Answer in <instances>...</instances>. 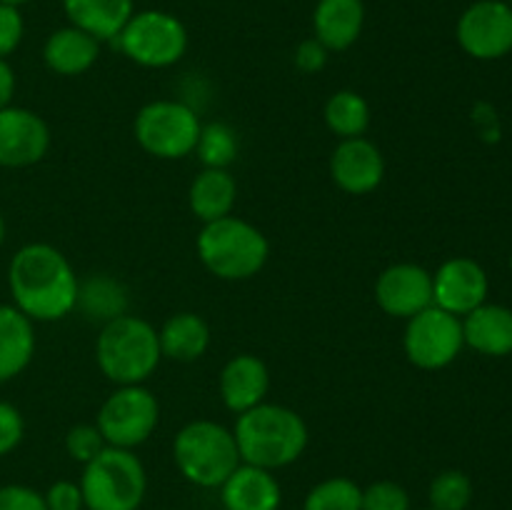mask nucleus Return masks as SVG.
Listing matches in <instances>:
<instances>
[{
	"label": "nucleus",
	"mask_w": 512,
	"mask_h": 510,
	"mask_svg": "<svg viewBox=\"0 0 512 510\" xmlns=\"http://www.w3.org/2000/svg\"><path fill=\"white\" fill-rule=\"evenodd\" d=\"M15 95V70L10 68L8 60L0 58V110L13 103Z\"/></svg>",
	"instance_id": "e433bc0d"
},
{
	"label": "nucleus",
	"mask_w": 512,
	"mask_h": 510,
	"mask_svg": "<svg viewBox=\"0 0 512 510\" xmlns=\"http://www.w3.org/2000/svg\"><path fill=\"white\" fill-rule=\"evenodd\" d=\"M25 35V20L20 8L0 3V58H8L18 50Z\"/></svg>",
	"instance_id": "2f4dec72"
},
{
	"label": "nucleus",
	"mask_w": 512,
	"mask_h": 510,
	"mask_svg": "<svg viewBox=\"0 0 512 510\" xmlns=\"http://www.w3.org/2000/svg\"><path fill=\"white\" fill-rule=\"evenodd\" d=\"M323 118L330 133L338 135L340 140L363 138L365 130L370 128V105L355 90H338L325 103Z\"/></svg>",
	"instance_id": "393cba45"
},
{
	"label": "nucleus",
	"mask_w": 512,
	"mask_h": 510,
	"mask_svg": "<svg viewBox=\"0 0 512 510\" xmlns=\"http://www.w3.org/2000/svg\"><path fill=\"white\" fill-rule=\"evenodd\" d=\"M200 163L205 168H228L238 158V138L235 130L225 123H208L200 128L198 145H195Z\"/></svg>",
	"instance_id": "cd10ccee"
},
{
	"label": "nucleus",
	"mask_w": 512,
	"mask_h": 510,
	"mask_svg": "<svg viewBox=\"0 0 512 510\" xmlns=\"http://www.w3.org/2000/svg\"><path fill=\"white\" fill-rule=\"evenodd\" d=\"M463 338L478 353L503 358L512 353V310L505 305L483 303L463 318Z\"/></svg>",
	"instance_id": "aec40b11"
},
{
	"label": "nucleus",
	"mask_w": 512,
	"mask_h": 510,
	"mask_svg": "<svg viewBox=\"0 0 512 510\" xmlns=\"http://www.w3.org/2000/svg\"><path fill=\"white\" fill-rule=\"evenodd\" d=\"M25 435V420L13 403L0 400V458L13 453Z\"/></svg>",
	"instance_id": "72a5a7b5"
},
{
	"label": "nucleus",
	"mask_w": 512,
	"mask_h": 510,
	"mask_svg": "<svg viewBox=\"0 0 512 510\" xmlns=\"http://www.w3.org/2000/svg\"><path fill=\"white\" fill-rule=\"evenodd\" d=\"M195 248L200 263L220 280L255 278L270 255V243L263 230L235 215L203 223Z\"/></svg>",
	"instance_id": "20e7f679"
},
{
	"label": "nucleus",
	"mask_w": 512,
	"mask_h": 510,
	"mask_svg": "<svg viewBox=\"0 0 512 510\" xmlns=\"http://www.w3.org/2000/svg\"><path fill=\"white\" fill-rule=\"evenodd\" d=\"M235 200H238V183L228 168H203L190 183V210L203 223L233 215Z\"/></svg>",
	"instance_id": "5701e85b"
},
{
	"label": "nucleus",
	"mask_w": 512,
	"mask_h": 510,
	"mask_svg": "<svg viewBox=\"0 0 512 510\" xmlns=\"http://www.w3.org/2000/svg\"><path fill=\"white\" fill-rule=\"evenodd\" d=\"M113 43L125 58L143 68H170L188 50V30L173 13L135 10Z\"/></svg>",
	"instance_id": "0eeeda50"
},
{
	"label": "nucleus",
	"mask_w": 512,
	"mask_h": 510,
	"mask_svg": "<svg viewBox=\"0 0 512 510\" xmlns=\"http://www.w3.org/2000/svg\"><path fill=\"white\" fill-rule=\"evenodd\" d=\"M0 3H5V5H15V8H20V5L30 3V0H0Z\"/></svg>",
	"instance_id": "4c0bfd02"
},
{
	"label": "nucleus",
	"mask_w": 512,
	"mask_h": 510,
	"mask_svg": "<svg viewBox=\"0 0 512 510\" xmlns=\"http://www.w3.org/2000/svg\"><path fill=\"white\" fill-rule=\"evenodd\" d=\"M163 360L158 330L138 315L108 320L95 340V363L115 385H143Z\"/></svg>",
	"instance_id": "7ed1b4c3"
},
{
	"label": "nucleus",
	"mask_w": 512,
	"mask_h": 510,
	"mask_svg": "<svg viewBox=\"0 0 512 510\" xmlns=\"http://www.w3.org/2000/svg\"><path fill=\"white\" fill-rule=\"evenodd\" d=\"M270 390V370L258 355L240 353L220 370V398L235 415L265 403Z\"/></svg>",
	"instance_id": "dca6fc26"
},
{
	"label": "nucleus",
	"mask_w": 512,
	"mask_h": 510,
	"mask_svg": "<svg viewBox=\"0 0 512 510\" xmlns=\"http://www.w3.org/2000/svg\"><path fill=\"white\" fill-rule=\"evenodd\" d=\"M158 420V398L145 385H120L100 405L95 425H98L105 445L135 450L155 433Z\"/></svg>",
	"instance_id": "1a4fd4ad"
},
{
	"label": "nucleus",
	"mask_w": 512,
	"mask_h": 510,
	"mask_svg": "<svg viewBox=\"0 0 512 510\" xmlns=\"http://www.w3.org/2000/svg\"><path fill=\"white\" fill-rule=\"evenodd\" d=\"M508 5H510V8H512V0H508Z\"/></svg>",
	"instance_id": "ea45409f"
},
{
	"label": "nucleus",
	"mask_w": 512,
	"mask_h": 510,
	"mask_svg": "<svg viewBox=\"0 0 512 510\" xmlns=\"http://www.w3.org/2000/svg\"><path fill=\"white\" fill-rule=\"evenodd\" d=\"M303 510H363V488L345 475L320 480L305 495Z\"/></svg>",
	"instance_id": "a878e982"
},
{
	"label": "nucleus",
	"mask_w": 512,
	"mask_h": 510,
	"mask_svg": "<svg viewBox=\"0 0 512 510\" xmlns=\"http://www.w3.org/2000/svg\"><path fill=\"white\" fill-rule=\"evenodd\" d=\"M3 240H5V218L3 213H0V245H3Z\"/></svg>",
	"instance_id": "58836bf2"
},
{
	"label": "nucleus",
	"mask_w": 512,
	"mask_h": 510,
	"mask_svg": "<svg viewBox=\"0 0 512 510\" xmlns=\"http://www.w3.org/2000/svg\"><path fill=\"white\" fill-rule=\"evenodd\" d=\"M488 273L473 258H450L433 275V305L465 318L488 303Z\"/></svg>",
	"instance_id": "ddd939ff"
},
{
	"label": "nucleus",
	"mask_w": 512,
	"mask_h": 510,
	"mask_svg": "<svg viewBox=\"0 0 512 510\" xmlns=\"http://www.w3.org/2000/svg\"><path fill=\"white\" fill-rule=\"evenodd\" d=\"M455 35L470 58H505L512 50V8L505 0H478L463 10Z\"/></svg>",
	"instance_id": "9b49d317"
},
{
	"label": "nucleus",
	"mask_w": 512,
	"mask_h": 510,
	"mask_svg": "<svg viewBox=\"0 0 512 510\" xmlns=\"http://www.w3.org/2000/svg\"><path fill=\"white\" fill-rule=\"evenodd\" d=\"M200 118L180 100H153L135 115L133 133L140 148L160 160H180L195 153Z\"/></svg>",
	"instance_id": "6e6552de"
},
{
	"label": "nucleus",
	"mask_w": 512,
	"mask_h": 510,
	"mask_svg": "<svg viewBox=\"0 0 512 510\" xmlns=\"http://www.w3.org/2000/svg\"><path fill=\"white\" fill-rule=\"evenodd\" d=\"M100 55V40L75 25L53 30L43 45V60L58 75H83Z\"/></svg>",
	"instance_id": "412c9836"
},
{
	"label": "nucleus",
	"mask_w": 512,
	"mask_h": 510,
	"mask_svg": "<svg viewBox=\"0 0 512 510\" xmlns=\"http://www.w3.org/2000/svg\"><path fill=\"white\" fill-rule=\"evenodd\" d=\"M363 510H410V493L395 480H375L363 488Z\"/></svg>",
	"instance_id": "c756f323"
},
{
	"label": "nucleus",
	"mask_w": 512,
	"mask_h": 510,
	"mask_svg": "<svg viewBox=\"0 0 512 510\" xmlns=\"http://www.w3.org/2000/svg\"><path fill=\"white\" fill-rule=\"evenodd\" d=\"M173 460L180 475L198 488H220L243 463L233 430L215 420L183 425L175 435Z\"/></svg>",
	"instance_id": "39448f33"
},
{
	"label": "nucleus",
	"mask_w": 512,
	"mask_h": 510,
	"mask_svg": "<svg viewBox=\"0 0 512 510\" xmlns=\"http://www.w3.org/2000/svg\"><path fill=\"white\" fill-rule=\"evenodd\" d=\"M158 340L163 358L193 363L210 348V325L198 313H175L158 330Z\"/></svg>",
	"instance_id": "b1692460"
},
{
	"label": "nucleus",
	"mask_w": 512,
	"mask_h": 510,
	"mask_svg": "<svg viewBox=\"0 0 512 510\" xmlns=\"http://www.w3.org/2000/svg\"><path fill=\"white\" fill-rule=\"evenodd\" d=\"M70 25L100 43H113L135 13V0H63Z\"/></svg>",
	"instance_id": "6ab92c4d"
},
{
	"label": "nucleus",
	"mask_w": 512,
	"mask_h": 510,
	"mask_svg": "<svg viewBox=\"0 0 512 510\" xmlns=\"http://www.w3.org/2000/svg\"><path fill=\"white\" fill-rule=\"evenodd\" d=\"M235 443L240 460L265 470L293 465L308 448V425L288 405L260 403L235 420Z\"/></svg>",
	"instance_id": "f03ea898"
},
{
	"label": "nucleus",
	"mask_w": 512,
	"mask_h": 510,
	"mask_svg": "<svg viewBox=\"0 0 512 510\" xmlns=\"http://www.w3.org/2000/svg\"><path fill=\"white\" fill-rule=\"evenodd\" d=\"M78 305H83L90 318H100L108 323L125 313V290L118 280L98 275L78 290Z\"/></svg>",
	"instance_id": "bb28decb"
},
{
	"label": "nucleus",
	"mask_w": 512,
	"mask_h": 510,
	"mask_svg": "<svg viewBox=\"0 0 512 510\" xmlns=\"http://www.w3.org/2000/svg\"><path fill=\"white\" fill-rule=\"evenodd\" d=\"M425 510H433V508H425Z\"/></svg>",
	"instance_id": "a19ab883"
},
{
	"label": "nucleus",
	"mask_w": 512,
	"mask_h": 510,
	"mask_svg": "<svg viewBox=\"0 0 512 510\" xmlns=\"http://www.w3.org/2000/svg\"><path fill=\"white\" fill-rule=\"evenodd\" d=\"M375 300L393 318L410 320L433 305V273L415 263H395L375 280Z\"/></svg>",
	"instance_id": "4468645a"
},
{
	"label": "nucleus",
	"mask_w": 512,
	"mask_h": 510,
	"mask_svg": "<svg viewBox=\"0 0 512 510\" xmlns=\"http://www.w3.org/2000/svg\"><path fill=\"white\" fill-rule=\"evenodd\" d=\"M463 318L430 305L408 320L403 348L410 363L423 370H440L463 350Z\"/></svg>",
	"instance_id": "9d476101"
},
{
	"label": "nucleus",
	"mask_w": 512,
	"mask_h": 510,
	"mask_svg": "<svg viewBox=\"0 0 512 510\" xmlns=\"http://www.w3.org/2000/svg\"><path fill=\"white\" fill-rule=\"evenodd\" d=\"M0 510H48L45 495L23 483L0 485Z\"/></svg>",
	"instance_id": "473e14b6"
},
{
	"label": "nucleus",
	"mask_w": 512,
	"mask_h": 510,
	"mask_svg": "<svg viewBox=\"0 0 512 510\" xmlns=\"http://www.w3.org/2000/svg\"><path fill=\"white\" fill-rule=\"evenodd\" d=\"M35 355L33 320L15 305H0V385L23 373Z\"/></svg>",
	"instance_id": "4be33fe9"
},
{
	"label": "nucleus",
	"mask_w": 512,
	"mask_h": 510,
	"mask_svg": "<svg viewBox=\"0 0 512 510\" xmlns=\"http://www.w3.org/2000/svg\"><path fill=\"white\" fill-rule=\"evenodd\" d=\"M13 305L33 323H53L78 305V275L55 245L28 243L8 265Z\"/></svg>",
	"instance_id": "f257e3e1"
},
{
	"label": "nucleus",
	"mask_w": 512,
	"mask_h": 510,
	"mask_svg": "<svg viewBox=\"0 0 512 510\" xmlns=\"http://www.w3.org/2000/svg\"><path fill=\"white\" fill-rule=\"evenodd\" d=\"M220 503L225 510H280L283 488L273 470L240 463L220 485Z\"/></svg>",
	"instance_id": "f3484780"
},
{
	"label": "nucleus",
	"mask_w": 512,
	"mask_h": 510,
	"mask_svg": "<svg viewBox=\"0 0 512 510\" xmlns=\"http://www.w3.org/2000/svg\"><path fill=\"white\" fill-rule=\"evenodd\" d=\"M428 500L433 510H468L473 503V480L463 470H443L430 483Z\"/></svg>",
	"instance_id": "c85d7f7f"
},
{
	"label": "nucleus",
	"mask_w": 512,
	"mask_h": 510,
	"mask_svg": "<svg viewBox=\"0 0 512 510\" xmlns=\"http://www.w3.org/2000/svg\"><path fill=\"white\" fill-rule=\"evenodd\" d=\"M85 510H138L148 493V473L135 450L105 445L80 475Z\"/></svg>",
	"instance_id": "423d86ee"
},
{
	"label": "nucleus",
	"mask_w": 512,
	"mask_h": 510,
	"mask_svg": "<svg viewBox=\"0 0 512 510\" xmlns=\"http://www.w3.org/2000/svg\"><path fill=\"white\" fill-rule=\"evenodd\" d=\"M365 25L363 0H318L313 10V38L330 53H343L358 43Z\"/></svg>",
	"instance_id": "a211bd4d"
},
{
	"label": "nucleus",
	"mask_w": 512,
	"mask_h": 510,
	"mask_svg": "<svg viewBox=\"0 0 512 510\" xmlns=\"http://www.w3.org/2000/svg\"><path fill=\"white\" fill-rule=\"evenodd\" d=\"M330 175L340 190L350 195H368L385 178V158L368 138L340 140L330 155Z\"/></svg>",
	"instance_id": "2eb2a0df"
},
{
	"label": "nucleus",
	"mask_w": 512,
	"mask_h": 510,
	"mask_svg": "<svg viewBox=\"0 0 512 510\" xmlns=\"http://www.w3.org/2000/svg\"><path fill=\"white\" fill-rule=\"evenodd\" d=\"M50 128L35 110L8 105L0 110V165L30 168L48 155Z\"/></svg>",
	"instance_id": "f8f14e48"
},
{
	"label": "nucleus",
	"mask_w": 512,
	"mask_h": 510,
	"mask_svg": "<svg viewBox=\"0 0 512 510\" xmlns=\"http://www.w3.org/2000/svg\"><path fill=\"white\" fill-rule=\"evenodd\" d=\"M43 495L48 510H85L83 490L73 480H55Z\"/></svg>",
	"instance_id": "f704fd0d"
},
{
	"label": "nucleus",
	"mask_w": 512,
	"mask_h": 510,
	"mask_svg": "<svg viewBox=\"0 0 512 510\" xmlns=\"http://www.w3.org/2000/svg\"><path fill=\"white\" fill-rule=\"evenodd\" d=\"M330 50L320 43L318 38H308L295 48V65H298L303 73H320L328 63Z\"/></svg>",
	"instance_id": "c9c22d12"
},
{
	"label": "nucleus",
	"mask_w": 512,
	"mask_h": 510,
	"mask_svg": "<svg viewBox=\"0 0 512 510\" xmlns=\"http://www.w3.org/2000/svg\"><path fill=\"white\" fill-rule=\"evenodd\" d=\"M103 448H105V440L103 435H100L98 425H88V423L73 425V428L68 430V435H65V450H68L70 458L78 460V463L83 465L90 463V460H93Z\"/></svg>",
	"instance_id": "7c9ffc66"
}]
</instances>
